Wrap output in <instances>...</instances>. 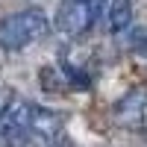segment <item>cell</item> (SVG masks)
Returning <instances> with one entry per match:
<instances>
[{
    "instance_id": "1",
    "label": "cell",
    "mask_w": 147,
    "mask_h": 147,
    "mask_svg": "<svg viewBox=\"0 0 147 147\" xmlns=\"http://www.w3.org/2000/svg\"><path fill=\"white\" fill-rule=\"evenodd\" d=\"M50 32V21L38 9H24L0 21V47L3 50H27Z\"/></svg>"
},
{
    "instance_id": "2",
    "label": "cell",
    "mask_w": 147,
    "mask_h": 147,
    "mask_svg": "<svg viewBox=\"0 0 147 147\" xmlns=\"http://www.w3.org/2000/svg\"><path fill=\"white\" fill-rule=\"evenodd\" d=\"M103 0H65L56 12V27L65 35H82L94 27Z\"/></svg>"
},
{
    "instance_id": "3",
    "label": "cell",
    "mask_w": 147,
    "mask_h": 147,
    "mask_svg": "<svg viewBox=\"0 0 147 147\" xmlns=\"http://www.w3.org/2000/svg\"><path fill=\"white\" fill-rule=\"evenodd\" d=\"M106 21H109V30L112 32H124L132 24V0H109Z\"/></svg>"
},
{
    "instance_id": "4",
    "label": "cell",
    "mask_w": 147,
    "mask_h": 147,
    "mask_svg": "<svg viewBox=\"0 0 147 147\" xmlns=\"http://www.w3.org/2000/svg\"><path fill=\"white\" fill-rule=\"evenodd\" d=\"M50 147H71V144H65V141H62V144H59V141H50Z\"/></svg>"
}]
</instances>
